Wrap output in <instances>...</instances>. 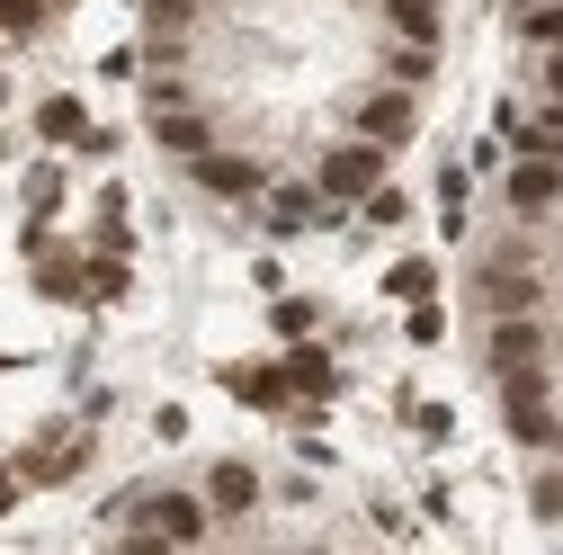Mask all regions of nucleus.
Instances as JSON below:
<instances>
[{
    "label": "nucleus",
    "mask_w": 563,
    "mask_h": 555,
    "mask_svg": "<svg viewBox=\"0 0 563 555\" xmlns=\"http://www.w3.org/2000/svg\"><path fill=\"white\" fill-rule=\"evenodd\" d=\"M216 385L251 412H296V385H287V359H224Z\"/></svg>",
    "instance_id": "7ed1b4c3"
},
{
    "label": "nucleus",
    "mask_w": 563,
    "mask_h": 555,
    "mask_svg": "<svg viewBox=\"0 0 563 555\" xmlns=\"http://www.w3.org/2000/svg\"><path fill=\"white\" fill-rule=\"evenodd\" d=\"M36 28H45V0H0V36H19V45H27Z\"/></svg>",
    "instance_id": "412c9836"
},
{
    "label": "nucleus",
    "mask_w": 563,
    "mask_h": 555,
    "mask_svg": "<svg viewBox=\"0 0 563 555\" xmlns=\"http://www.w3.org/2000/svg\"><path fill=\"white\" fill-rule=\"evenodd\" d=\"M313 188H322L331 206H367V197L385 188V144H367V134L331 144V153H322V171H313Z\"/></svg>",
    "instance_id": "f257e3e1"
},
{
    "label": "nucleus",
    "mask_w": 563,
    "mask_h": 555,
    "mask_svg": "<svg viewBox=\"0 0 563 555\" xmlns=\"http://www.w3.org/2000/svg\"><path fill=\"white\" fill-rule=\"evenodd\" d=\"M402 340H411V350H439V340H448V314H439V296L402 305Z\"/></svg>",
    "instance_id": "f3484780"
},
{
    "label": "nucleus",
    "mask_w": 563,
    "mask_h": 555,
    "mask_svg": "<svg viewBox=\"0 0 563 555\" xmlns=\"http://www.w3.org/2000/svg\"><path fill=\"white\" fill-rule=\"evenodd\" d=\"M411 126H420V108H411L402 81H385V90H367L358 108H349V134H367V144H385V153L411 144Z\"/></svg>",
    "instance_id": "f03ea898"
},
{
    "label": "nucleus",
    "mask_w": 563,
    "mask_h": 555,
    "mask_svg": "<svg viewBox=\"0 0 563 555\" xmlns=\"http://www.w3.org/2000/svg\"><path fill=\"white\" fill-rule=\"evenodd\" d=\"M36 296L45 305H90V260H73V251H36Z\"/></svg>",
    "instance_id": "9b49d317"
},
{
    "label": "nucleus",
    "mask_w": 563,
    "mask_h": 555,
    "mask_svg": "<svg viewBox=\"0 0 563 555\" xmlns=\"http://www.w3.org/2000/svg\"><path fill=\"white\" fill-rule=\"evenodd\" d=\"M251 502H260V475H251L242 457H224L216 475H206V511H224V520H233V511H251Z\"/></svg>",
    "instance_id": "f8f14e48"
},
{
    "label": "nucleus",
    "mask_w": 563,
    "mask_h": 555,
    "mask_svg": "<svg viewBox=\"0 0 563 555\" xmlns=\"http://www.w3.org/2000/svg\"><path fill=\"white\" fill-rule=\"evenodd\" d=\"M144 126H153V144H162L170 162H197V153H216V126H206L197 108H144Z\"/></svg>",
    "instance_id": "6e6552de"
},
{
    "label": "nucleus",
    "mask_w": 563,
    "mask_h": 555,
    "mask_svg": "<svg viewBox=\"0 0 563 555\" xmlns=\"http://www.w3.org/2000/svg\"><path fill=\"white\" fill-rule=\"evenodd\" d=\"M483 305H492V314H537V278H528V269H492V278H483Z\"/></svg>",
    "instance_id": "ddd939ff"
},
{
    "label": "nucleus",
    "mask_w": 563,
    "mask_h": 555,
    "mask_svg": "<svg viewBox=\"0 0 563 555\" xmlns=\"http://www.w3.org/2000/svg\"><path fill=\"white\" fill-rule=\"evenodd\" d=\"M385 73H394L402 90H420V81L439 73V45H411V36H402V45H394V63H385Z\"/></svg>",
    "instance_id": "6ab92c4d"
},
{
    "label": "nucleus",
    "mask_w": 563,
    "mask_h": 555,
    "mask_svg": "<svg viewBox=\"0 0 563 555\" xmlns=\"http://www.w3.org/2000/svg\"><path fill=\"white\" fill-rule=\"evenodd\" d=\"M0 368H10V359H0Z\"/></svg>",
    "instance_id": "bb28decb"
},
{
    "label": "nucleus",
    "mask_w": 563,
    "mask_h": 555,
    "mask_svg": "<svg viewBox=\"0 0 563 555\" xmlns=\"http://www.w3.org/2000/svg\"><path fill=\"white\" fill-rule=\"evenodd\" d=\"M528 502H537V520H563V475H537Z\"/></svg>",
    "instance_id": "b1692460"
},
{
    "label": "nucleus",
    "mask_w": 563,
    "mask_h": 555,
    "mask_svg": "<svg viewBox=\"0 0 563 555\" xmlns=\"http://www.w3.org/2000/svg\"><path fill=\"white\" fill-rule=\"evenodd\" d=\"M188 179H197L206 197H224V206H260V197H268V162H251V153H197Z\"/></svg>",
    "instance_id": "20e7f679"
},
{
    "label": "nucleus",
    "mask_w": 563,
    "mask_h": 555,
    "mask_svg": "<svg viewBox=\"0 0 563 555\" xmlns=\"http://www.w3.org/2000/svg\"><path fill=\"white\" fill-rule=\"evenodd\" d=\"M385 10H394V28L411 45H439V0H385Z\"/></svg>",
    "instance_id": "a211bd4d"
},
{
    "label": "nucleus",
    "mask_w": 563,
    "mask_h": 555,
    "mask_svg": "<svg viewBox=\"0 0 563 555\" xmlns=\"http://www.w3.org/2000/svg\"><path fill=\"white\" fill-rule=\"evenodd\" d=\"M545 99H563V45L545 54Z\"/></svg>",
    "instance_id": "393cba45"
},
{
    "label": "nucleus",
    "mask_w": 563,
    "mask_h": 555,
    "mask_svg": "<svg viewBox=\"0 0 563 555\" xmlns=\"http://www.w3.org/2000/svg\"><path fill=\"white\" fill-rule=\"evenodd\" d=\"M99 73H108V81H134V73H144V45H108Z\"/></svg>",
    "instance_id": "5701e85b"
},
{
    "label": "nucleus",
    "mask_w": 563,
    "mask_h": 555,
    "mask_svg": "<svg viewBox=\"0 0 563 555\" xmlns=\"http://www.w3.org/2000/svg\"><path fill=\"white\" fill-rule=\"evenodd\" d=\"M206 520H216V511H206L197 493H153L144 511H134V546H188V537H206Z\"/></svg>",
    "instance_id": "39448f33"
},
{
    "label": "nucleus",
    "mask_w": 563,
    "mask_h": 555,
    "mask_svg": "<svg viewBox=\"0 0 563 555\" xmlns=\"http://www.w3.org/2000/svg\"><path fill=\"white\" fill-rule=\"evenodd\" d=\"M287 385H296V403H305V412H322V403L340 394L331 350H313V340H287Z\"/></svg>",
    "instance_id": "1a4fd4ad"
},
{
    "label": "nucleus",
    "mask_w": 563,
    "mask_h": 555,
    "mask_svg": "<svg viewBox=\"0 0 563 555\" xmlns=\"http://www.w3.org/2000/svg\"><path fill=\"white\" fill-rule=\"evenodd\" d=\"M385 296H394V305L439 296V260H420V251H411V260H394V269H385Z\"/></svg>",
    "instance_id": "4468645a"
},
{
    "label": "nucleus",
    "mask_w": 563,
    "mask_h": 555,
    "mask_svg": "<svg viewBox=\"0 0 563 555\" xmlns=\"http://www.w3.org/2000/svg\"><path fill=\"white\" fill-rule=\"evenodd\" d=\"M501 197L519 206V216H545V206L563 197V162H554V153H519L510 179H501Z\"/></svg>",
    "instance_id": "423d86ee"
},
{
    "label": "nucleus",
    "mask_w": 563,
    "mask_h": 555,
    "mask_svg": "<svg viewBox=\"0 0 563 555\" xmlns=\"http://www.w3.org/2000/svg\"><path fill=\"white\" fill-rule=\"evenodd\" d=\"M537 359H545V323L537 314H492V377L537 368Z\"/></svg>",
    "instance_id": "0eeeda50"
},
{
    "label": "nucleus",
    "mask_w": 563,
    "mask_h": 555,
    "mask_svg": "<svg viewBox=\"0 0 563 555\" xmlns=\"http://www.w3.org/2000/svg\"><path fill=\"white\" fill-rule=\"evenodd\" d=\"M519 36H528L537 54H554V45H563V0H519Z\"/></svg>",
    "instance_id": "dca6fc26"
},
{
    "label": "nucleus",
    "mask_w": 563,
    "mask_h": 555,
    "mask_svg": "<svg viewBox=\"0 0 563 555\" xmlns=\"http://www.w3.org/2000/svg\"><path fill=\"white\" fill-rule=\"evenodd\" d=\"M313 323H322V314H313L305 296H277V305H268V331H277V340H313Z\"/></svg>",
    "instance_id": "aec40b11"
},
{
    "label": "nucleus",
    "mask_w": 563,
    "mask_h": 555,
    "mask_svg": "<svg viewBox=\"0 0 563 555\" xmlns=\"http://www.w3.org/2000/svg\"><path fill=\"white\" fill-rule=\"evenodd\" d=\"M0 108H10V73H0Z\"/></svg>",
    "instance_id": "a878e982"
},
{
    "label": "nucleus",
    "mask_w": 563,
    "mask_h": 555,
    "mask_svg": "<svg viewBox=\"0 0 563 555\" xmlns=\"http://www.w3.org/2000/svg\"><path fill=\"white\" fill-rule=\"evenodd\" d=\"M90 126H99V117H90V108H81L73 90H54V99H36V134H45L54 153H81V144H90Z\"/></svg>",
    "instance_id": "9d476101"
},
{
    "label": "nucleus",
    "mask_w": 563,
    "mask_h": 555,
    "mask_svg": "<svg viewBox=\"0 0 563 555\" xmlns=\"http://www.w3.org/2000/svg\"><path fill=\"white\" fill-rule=\"evenodd\" d=\"M402 216H411V197H402V188H394V179H385V188H376V197H367V225H402Z\"/></svg>",
    "instance_id": "4be33fe9"
},
{
    "label": "nucleus",
    "mask_w": 563,
    "mask_h": 555,
    "mask_svg": "<svg viewBox=\"0 0 563 555\" xmlns=\"http://www.w3.org/2000/svg\"><path fill=\"white\" fill-rule=\"evenodd\" d=\"M19 197H27V216H63V162H27V179H19Z\"/></svg>",
    "instance_id": "2eb2a0df"
}]
</instances>
